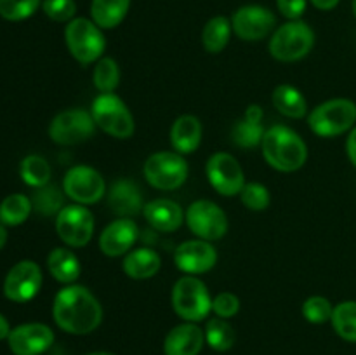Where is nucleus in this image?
Wrapping results in <instances>:
<instances>
[{"label":"nucleus","mask_w":356,"mask_h":355,"mask_svg":"<svg viewBox=\"0 0 356 355\" xmlns=\"http://www.w3.org/2000/svg\"><path fill=\"white\" fill-rule=\"evenodd\" d=\"M205 171H207L209 183L212 184V188L225 197H233L245 187V176H243L242 167H240L238 160L229 153H214L209 159Z\"/></svg>","instance_id":"nucleus-13"},{"label":"nucleus","mask_w":356,"mask_h":355,"mask_svg":"<svg viewBox=\"0 0 356 355\" xmlns=\"http://www.w3.org/2000/svg\"><path fill=\"white\" fill-rule=\"evenodd\" d=\"M356 122V104L346 97L325 101L309 113L308 124L316 136L336 138L350 131Z\"/></svg>","instance_id":"nucleus-3"},{"label":"nucleus","mask_w":356,"mask_h":355,"mask_svg":"<svg viewBox=\"0 0 356 355\" xmlns=\"http://www.w3.org/2000/svg\"><path fill=\"white\" fill-rule=\"evenodd\" d=\"M108 205L120 218H132L143 207L141 190L132 180H117L110 188Z\"/></svg>","instance_id":"nucleus-20"},{"label":"nucleus","mask_w":356,"mask_h":355,"mask_svg":"<svg viewBox=\"0 0 356 355\" xmlns=\"http://www.w3.org/2000/svg\"><path fill=\"white\" fill-rule=\"evenodd\" d=\"M308 0H277V7L284 17L291 21H298L305 14Z\"/></svg>","instance_id":"nucleus-40"},{"label":"nucleus","mask_w":356,"mask_h":355,"mask_svg":"<svg viewBox=\"0 0 356 355\" xmlns=\"http://www.w3.org/2000/svg\"><path fill=\"white\" fill-rule=\"evenodd\" d=\"M205 333L193 322L179 324L169 331L163 341L165 355H198L204 348Z\"/></svg>","instance_id":"nucleus-19"},{"label":"nucleus","mask_w":356,"mask_h":355,"mask_svg":"<svg viewBox=\"0 0 356 355\" xmlns=\"http://www.w3.org/2000/svg\"><path fill=\"white\" fill-rule=\"evenodd\" d=\"M332 326L343 340L356 343V301H343L334 306Z\"/></svg>","instance_id":"nucleus-31"},{"label":"nucleus","mask_w":356,"mask_h":355,"mask_svg":"<svg viewBox=\"0 0 356 355\" xmlns=\"http://www.w3.org/2000/svg\"><path fill=\"white\" fill-rule=\"evenodd\" d=\"M315 45V31L305 21H289L277 28L270 40V52L278 61H299Z\"/></svg>","instance_id":"nucleus-7"},{"label":"nucleus","mask_w":356,"mask_h":355,"mask_svg":"<svg viewBox=\"0 0 356 355\" xmlns=\"http://www.w3.org/2000/svg\"><path fill=\"white\" fill-rule=\"evenodd\" d=\"M264 127L261 122H252L249 118L242 117L235 125H233L232 138L235 145L240 148H256L263 143Z\"/></svg>","instance_id":"nucleus-33"},{"label":"nucleus","mask_w":356,"mask_h":355,"mask_svg":"<svg viewBox=\"0 0 356 355\" xmlns=\"http://www.w3.org/2000/svg\"><path fill=\"white\" fill-rule=\"evenodd\" d=\"M42 287V271L35 261L24 260L14 265L3 281V294L14 303H26Z\"/></svg>","instance_id":"nucleus-14"},{"label":"nucleus","mask_w":356,"mask_h":355,"mask_svg":"<svg viewBox=\"0 0 356 355\" xmlns=\"http://www.w3.org/2000/svg\"><path fill=\"white\" fill-rule=\"evenodd\" d=\"M162 260L159 254L148 247H139L131 251L124 260V271L134 281H145L159 274Z\"/></svg>","instance_id":"nucleus-23"},{"label":"nucleus","mask_w":356,"mask_h":355,"mask_svg":"<svg viewBox=\"0 0 356 355\" xmlns=\"http://www.w3.org/2000/svg\"><path fill=\"white\" fill-rule=\"evenodd\" d=\"M94 86L99 93H113L120 84V68L113 58H103L94 68Z\"/></svg>","instance_id":"nucleus-34"},{"label":"nucleus","mask_w":356,"mask_h":355,"mask_svg":"<svg viewBox=\"0 0 356 355\" xmlns=\"http://www.w3.org/2000/svg\"><path fill=\"white\" fill-rule=\"evenodd\" d=\"M218 251L209 240H186L174 253V263L181 271L190 275L205 274L214 268Z\"/></svg>","instance_id":"nucleus-17"},{"label":"nucleus","mask_w":356,"mask_h":355,"mask_svg":"<svg viewBox=\"0 0 356 355\" xmlns=\"http://www.w3.org/2000/svg\"><path fill=\"white\" fill-rule=\"evenodd\" d=\"M94 129H96V122L89 111L82 108H72L52 118L49 125V136L58 145L72 146L87 141L94 134Z\"/></svg>","instance_id":"nucleus-9"},{"label":"nucleus","mask_w":356,"mask_h":355,"mask_svg":"<svg viewBox=\"0 0 356 355\" xmlns=\"http://www.w3.org/2000/svg\"><path fill=\"white\" fill-rule=\"evenodd\" d=\"M31 205L42 216L59 214V211L65 207V197L56 184L47 183L37 188V191L31 197Z\"/></svg>","instance_id":"nucleus-29"},{"label":"nucleus","mask_w":356,"mask_h":355,"mask_svg":"<svg viewBox=\"0 0 356 355\" xmlns=\"http://www.w3.org/2000/svg\"><path fill=\"white\" fill-rule=\"evenodd\" d=\"M172 308L186 322H200L212 310L209 289L195 275H184L172 287Z\"/></svg>","instance_id":"nucleus-4"},{"label":"nucleus","mask_w":356,"mask_h":355,"mask_svg":"<svg viewBox=\"0 0 356 355\" xmlns=\"http://www.w3.org/2000/svg\"><path fill=\"white\" fill-rule=\"evenodd\" d=\"M42 0H0V16L7 21H23L35 14Z\"/></svg>","instance_id":"nucleus-35"},{"label":"nucleus","mask_w":356,"mask_h":355,"mask_svg":"<svg viewBox=\"0 0 356 355\" xmlns=\"http://www.w3.org/2000/svg\"><path fill=\"white\" fill-rule=\"evenodd\" d=\"M145 178L156 190H176L186 181L188 162L177 152H159L145 162Z\"/></svg>","instance_id":"nucleus-8"},{"label":"nucleus","mask_w":356,"mask_h":355,"mask_svg":"<svg viewBox=\"0 0 356 355\" xmlns=\"http://www.w3.org/2000/svg\"><path fill=\"white\" fill-rule=\"evenodd\" d=\"M90 115L97 127L117 139H127L134 134V117L127 104L113 93H101L90 106Z\"/></svg>","instance_id":"nucleus-5"},{"label":"nucleus","mask_w":356,"mask_h":355,"mask_svg":"<svg viewBox=\"0 0 356 355\" xmlns=\"http://www.w3.org/2000/svg\"><path fill=\"white\" fill-rule=\"evenodd\" d=\"M9 334H10L9 322H7L6 317L0 313V340H6V338H9Z\"/></svg>","instance_id":"nucleus-44"},{"label":"nucleus","mask_w":356,"mask_h":355,"mask_svg":"<svg viewBox=\"0 0 356 355\" xmlns=\"http://www.w3.org/2000/svg\"><path fill=\"white\" fill-rule=\"evenodd\" d=\"M202 124L193 115H181L176 118L170 129V143L172 148L181 155L193 153L200 146Z\"/></svg>","instance_id":"nucleus-22"},{"label":"nucleus","mask_w":356,"mask_h":355,"mask_svg":"<svg viewBox=\"0 0 356 355\" xmlns=\"http://www.w3.org/2000/svg\"><path fill=\"white\" fill-rule=\"evenodd\" d=\"M19 174L24 183L33 188H40L47 184L49 180H51V166H49L44 157L28 155L21 162Z\"/></svg>","instance_id":"nucleus-32"},{"label":"nucleus","mask_w":356,"mask_h":355,"mask_svg":"<svg viewBox=\"0 0 356 355\" xmlns=\"http://www.w3.org/2000/svg\"><path fill=\"white\" fill-rule=\"evenodd\" d=\"M334 306L323 296H312L302 305V315L312 324H325L332 319Z\"/></svg>","instance_id":"nucleus-36"},{"label":"nucleus","mask_w":356,"mask_h":355,"mask_svg":"<svg viewBox=\"0 0 356 355\" xmlns=\"http://www.w3.org/2000/svg\"><path fill=\"white\" fill-rule=\"evenodd\" d=\"M277 24L273 10L263 6H243L233 14L232 26L242 40L257 42L268 37Z\"/></svg>","instance_id":"nucleus-15"},{"label":"nucleus","mask_w":356,"mask_h":355,"mask_svg":"<svg viewBox=\"0 0 356 355\" xmlns=\"http://www.w3.org/2000/svg\"><path fill=\"white\" fill-rule=\"evenodd\" d=\"M235 329L232 327V324L226 322V319L214 317L207 322L205 340L216 352H228L235 345Z\"/></svg>","instance_id":"nucleus-30"},{"label":"nucleus","mask_w":356,"mask_h":355,"mask_svg":"<svg viewBox=\"0 0 356 355\" xmlns=\"http://www.w3.org/2000/svg\"><path fill=\"white\" fill-rule=\"evenodd\" d=\"M146 221L159 232H176L183 223V209L169 198H156L143 207Z\"/></svg>","instance_id":"nucleus-21"},{"label":"nucleus","mask_w":356,"mask_h":355,"mask_svg":"<svg viewBox=\"0 0 356 355\" xmlns=\"http://www.w3.org/2000/svg\"><path fill=\"white\" fill-rule=\"evenodd\" d=\"M6 242H7V230L0 225V249L6 246Z\"/></svg>","instance_id":"nucleus-45"},{"label":"nucleus","mask_w":356,"mask_h":355,"mask_svg":"<svg viewBox=\"0 0 356 355\" xmlns=\"http://www.w3.org/2000/svg\"><path fill=\"white\" fill-rule=\"evenodd\" d=\"M261 145L266 162L282 173H294L308 160L305 139L287 125H273L268 129Z\"/></svg>","instance_id":"nucleus-2"},{"label":"nucleus","mask_w":356,"mask_h":355,"mask_svg":"<svg viewBox=\"0 0 356 355\" xmlns=\"http://www.w3.org/2000/svg\"><path fill=\"white\" fill-rule=\"evenodd\" d=\"M129 7H131V0H92L90 19L101 30H110L125 19Z\"/></svg>","instance_id":"nucleus-24"},{"label":"nucleus","mask_w":356,"mask_h":355,"mask_svg":"<svg viewBox=\"0 0 356 355\" xmlns=\"http://www.w3.org/2000/svg\"><path fill=\"white\" fill-rule=\"evenodd\" d=\"M63 191L76 204H96L106 194V181L89 166H75L65 174Z\"/></svg>","instance_id":"nucleus-11"},{"label":"nucleus","mask_w":356,"mask_h":355,"mask_svg":"<svg viewBox=\"0 0 356 355\" xmlns=\"http://www.w3.org/2000/svg\"><path fill=\"white\" fill-rule=\"evenodd\" d=\"M312 3L320 10H332L334 7H337L339 0H312Z\"/></svg>","instance_id":"nucleus-43"},{"label":"nucleus","mask_w":356,"mask_h":355,"mask_svg":"<svg viewBox=\"0 0 356 355\" xmlns=\"http://www.w3.org/2000/svg\"><path fill=\"white\" fill-rule=\"evenodd\" d=\"M52 317L65 333L89 334L103 320V308L87 287L66 285L56 294Z\"/></svg>","instance_id":"nucleus-1"},{"label":"nucleus","mask_w":356,"mask_h":355,"mask_svg":"<svg viewBox=\"0 0 356 355\" xmlns=\"http://www.w3.org/2000/svg\"><path fill=\"white\" fill-rule=\"evenodd\" d=\"M186 223L191 232L202 240H219L228 232L225 211L212 200H197L188 207Z\"/></svg>","instance_id":"nucleus-12"},{"label":"nucleus","mask_w":356,"mask_h":355,"mask_svg":"<svg viewBox=\"0 0 356 355\" xmlns=\"http://www.w3.org/2000/svg\"><path fill=\"white\" fill-rule=\"evenodd\" d=\"M273 104L282 115L289 118H302L308 110L305 96L287 84H282L273 90Z\"/></svg>","instance_id":"nucleus-26"},{"label":"nucleus","mask_w":356,"mask_h":355,"mask_svg":"<svg viewBox=\"0 0 356 355\" xmlns=\"http://www.w3.org/2000/svg\"><path fill=\"white\" fill-rule=\"evenodd\" d=\"M243 117L252 122H263V108L257 106V104H250V106H247Z\"/></svg>","instance_id":"nucleus-42"},{"label":"nucleus","mask_w":356,"mask_h":355,"mask_svg":"<svg viewBox=\"0 0 356 355\" xmlns=\"http://www.w3.org/2000/svg\"><path fill=\"white\" fill-rule=\"evenodd\" d=\"M346 152H348V157H350L351 164L356 167V127H353V131H351L350 136H348Z\"/></svg>","instance_id":"nucleus-41"},{"label":"nucleus","mask_w":356,"mask_h":355,"mask_svg":"<svg viewBox=\"0 0 356 355\" xmlns=\"http://www.w3.org/2000/svg\"><path fill=\"white\" fill-rule=\"evenodd\" d=\"M240 310V299L233 292H221L212 299V312L221 319L235 317Z\"/></svg>","instance_id":"nucleus-39"},{"label":"nucleus","mask_w":356,"mask_h":355,"mask_svg":"<svg viewBox=\"0 0 356 355\" xmlns=\"http://www.w3.org/2000/svg\"><path fill=\"white\" fill-rule=\"evenodd\" d=\"M232 21L225 16H216L204 26L202 31V45L211 54H218L228 45L229 37H232Z\"/></svg>","instance_id":"nucleus-27"},{"label":"nucleus","mask_w":356,"mask_h":355,"mask_svg":"<svg viewBox=\"0 0 356 355\" xmlns=\"http://www.w3.org/2000/svg\"><path fill=\"white\" fill-rule=\"evenodd\" d=\"M31 198H28L23 194H13L6 197L0 204V223L7 226H17L24 223L30 216Z\"/></svg>","instance_id":"nucleus-28"},{"label":"nucleus","mask_w":356,"mask_h":355,"mask_svg":"<svg viewBox=\"0 0 356 355\" xmlns=\"http://www.w3.org/2000/svg\"><path fill=\"white\" fill-rule=\"evenodd\" d=\"M65 40L73 58L82 65L99 59L106 49V38L101 28L87 17H75L66 24Z\"/></svg>","instance_id":"nucleus-6"},{"label":"nucleus","mask_w":356,"mask_h":355,"mask_svg":"<svg viewBox=\"0 0 356 355\" xmlns=\"http://www.w3.org/2000/svg\"><path fill=\"white\" fill-rule=\"evenodd\" d=\"M56 232L66 246H87L94 233L92 212L82 204L65 205L56 216Z\"/></svg>","instance_id":"nucleus-10"},{"label":"nucleus","mask_w":356,"mask_h":355,"mask_svg":"<svg viewBox=\"0 0 356 355\" xmlns=\"http://www.w3.org/2000/svg\"><path fill=\"white\" fill-rule=\"evenodd\" d=\"M353 14H355V17H356V0H353Z\"/></svg>","instance_id":"nucleus-47"},{"label":"nucleus","mask_w":356,"mask_h":355,"mask_svg":"<svg viewBox=\"0 0 356 355\" xmlns=\"http://www.w3.org/2000/svg\"><path fill=\"white\" fill-rule=\"evenodd\" d=\"M242 204L250 211H264L270 205V191L261 183H245L240 191Z\"/></svg>","instance_id":"nucleus-37"},{"label":"nucleus","mask_w":356,"mask_h":355,"mask_svg":"<svg viewBox=\"0 0 356 355\" xmlns=\"http://www.w3.org/2000/svg\"><path fill=\"white\" fill-rule=\"evenodd\" d=\"M89 355H113V354H108V352H94V354H89Z\"/></svg>","instance_id":"nucleus-46"},{"label":"nucleus","mask_w":356,"mask_h":355,"mask_svg":"<svg viewBox=\"0 0 356 355\" xmlns=\"http://www.w3.org/2000/svg\"><path fill=\"white\" fill-rule=\"evenodd\" d=\"M7 341L14 355H40L52 347L54 333L45 324H23L10 331Z\"/></svg>","instance_id":"nucleus-16"},{"label":"nucleus","mask_w":356,"mask_h":355,"mask_svg":"<svg viewBox=\"0 0 356 355\" xmlns=\"http://www.w3.org/2000/svg\"><path fill=\"white\" fill-rule=\"evenodd\" d=\"M42 9H44L45 16L51 17L52 21L70 23L72 19H75L76 3L75 0H44Z\"/></svg>","instance_id":"nucleus-38"},{"label":"nucleus","mask_w":356,"mask_h":355,"mask_svg":"<svg viewBox=\"0 0 356 355\" xmlns=\"http://www.w3.org/2000/svg\"><path fill=\"white\" fill-rule=\"evenodd\" d=\"M47 267L52 277L61 284H72L80 277V261L75 254L66 247H56L49 253Z\"/></svg>","instance_id":"nucleus-25"},{"label":"nucleus","mask_w":356,"mask_h":355,"mask_svg":"<svg viewBox=\"0 0 356 355\" xmlns=\"http://www.w3.org/2000/svg\"><path fill=\"white\" fill-rule=\"evenodd\" d=\"M138 240V225L131 218L115 219L103 230L99 247L106 256L117 258L127 253Z\"/></svg>","instance_id":"nucleus-18"}]
</instances>
